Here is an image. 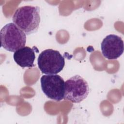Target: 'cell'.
Instances as JSON below:
<instances>
[{
	"label": "cell",
	"mask_w": 124,
	"mask_h": 124,
	"mask_svg": "<svg viewBox=\"0 0 124 124\" xmlns=\"http://www.w3.org/2000/svg\"><path fill=\"white\" fill-rule=\"evenodd\" d=\"M29 46L22 47L14 52L13 58L17 64L21 67H32L34 66L35 59L34 50Z\"/></svg>",
	"instance_id": "7"
},
{
	"label": "cell",
	"mask_w": 124,
	"mask_h": 124,
	"mask_svg": "<svg viewBox=\"0 0 124 124\" xmlns=\"http://www.w3.org/2000/svg\"><path fill=\"white\" fill-rule=\"evenodd\" d=\"M89 93L87 81L78 75L72 77L65 82V100L73 103H79L84 100Z\"/></svg>",
	"instance_id": "4"
},
{
	"label": "cell",
	"mask_w": 124,
	"mask_h": 124,
	"mask_svg": "<svg viewBox=\"0 0 124 124\" xmlns=\"http://www.w3.org/2000/svg\"><path fill=\"white\" fill-rule=\"evenodd\" d=\"M101 48L105 58L108 60L117 59L124 52V41L117 35L109 34L103 40L101 44Z\"/></svg>",
	"instance_id": "6"
},
{
	"label": "cell",
	"mask_w": 124,
	"mask_h": 124,
	"mask_svg": "<svg viewBox=\"0 0 124 124\" xmlns=\"http://www.w3.org/2000/svg\"><path fill=\"white\" fill-rule=\"evenodd\" d=\"M41 89L49 98L60 101L64 98L65 81L57 74L43 75L40 79Z\"/></svg>",
	"instance_id": "5"
},
{
	"label": "cell",
	"mask_w": 124,
	"mask_h": 124,
	"mask_svg": "<svg viewBox=\"0 0 124 124\" xmlns=\"http://www.w3.org/2000/svg\"><path fill=\"white\" fill-rule=\"evenodd\" d=\"M0 35L1 46L7 51L15 52L26 45V33L14 23H9L4 26Z\"/></svg>",
	"instance_id": "2"
},
{
	"label": "cell",
	"mask_w": 124,
	"mask_h": 124,
	"mask_svg": "<svg viewBox=\"0 0 124 124\" xmlns=\"http://www.w3.org/2000/svg\"><path fill=\"white\" fill-rule=\"evenodd\" d=\"M13 21L26 34L36 32L40 23L38 6L26 5L18 8L13 16Z\"/></svg>",
	"instance_id": "1"
},
{
	"label": "cell",
	"mask_w": 124,
	"mask_h": 124,
	"mask_svg": "<svg viewBox=\"0 0 124 124\" xmlns=\"http://www.w3.org/2000/svg\"><path fill=\"white\" fill-rule=\"evenodd\" d=\"M37 62L40 71L46 75L60 73L65 65L64 57L59 51L52 49L43 51L39 55Z\"/></svg>",
	"instance_id": "3"
}]
</instances>
